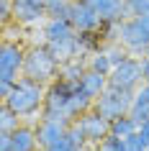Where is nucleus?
<instances>
[{"mask_svg": "<svg viewBox=\"0 0 149 151\" xmlns=\"http://www.w3.org/2000/svg\"><path fill=\"white\" fill-rule=\"evenodd\" d=\"M47 0H13V23L33 28L47 21Z\"/></svg>", "mask_w": 149, "mask_h": 151, "instance_id": "obj_9", "label": "nucleus"}, {"mask_svg": "<svg viewBox=\"0 0 149 151\" xmlns=\"http://www.w3.org/2000/svg\"><path fill=\"white\" fill-rule=\"evenodd\" d=\"M93 105H95V100L87 97L80 90V82L57 77L54 82L47 85V100H44L41 118H54V120H64V123H75L80 115L93 110Z\"/></svg>", "mask_w": 149, "mask_h": 151, "instance_id": "obj_1", "label": "nucleus"}, {"mask_svg": "<svg viewBox=\"0 0 149 151\" xmlns=\"http://www.w3.org/2000/svg\"><path fill=\"white\" fill-rule=\"evenodd\" d=\"M139 133L147 138V143H149V120H144V123H139Z\"/></svg>", "mask_w": 149, "mask_h": 151, "instance_id": "obj_30", "label": "nucleus"}, {"mask_svg": "<svg viewBox=\"0 0 149 151\" xmlns=\"http://www.w3.org/2000/svg\"><path fill=\"white\" fill-rule=\"evenodd\" d=\"M85 3H90L98 13L103 16V21L105 18H116V21H124L126 16V0H85Z\"/></svg>", "mask_w": 149, "mask_h": 151, "instance_id": "obj_15", "label": "nucleus"}, {"mask_svg": "<svg viewBox=\"0 0 149 151\" xmlns=\"http://www.w3.org/2000/svg\"><path fill=\"white\" fill-rule=\"evenodd\" d=\"M80 151H95V149H93V146H85V149H80Z\"/></svg>", "mask_w": 149, "mask_h": 151, "instance_id": "obj_31", "label": "nucleus"}, {"mask_svg": "<svg viewBox=\"0 0 149 151\" xmlns=\"http://www.w3.org/2000/svg\"><path fill=\"white\" fill-rule=\"evenodd\" d=\"M95 151H129L126 149V138H121V136H105L100 143H95L93 146Z\"/></svg>", "mask_w": 149, "mask_h": 151, "instance_id": "obj_22", "label": "nucleus"}, {"mask_svg": "<svg viewBox=\"0 0 149 151\" xmlns=\"http://www.w3.org/2000/svg\"><path fill=\"white\" fill-rule=\"evenodd\" d=\"M141 77H144V82H149V59L147 56H141Z\"/></svg>", "mask_w": 149, "mask_h": 151, "instance_id": "obj_29", "label": "nucleus"}, {"mask_svg": "<svg viewBox=\"0 0 149 151\" xmlns=\"http://www.w3.org/2000/svg\"><path fill=\"white\" fill-rule=\"evenodd\" d=\"M118 44L134 56H144L149 49V33L139 18H124L118 28Z\"/></svg>", "mask_w": 149, "mask_h": 151, "instance_id": "obj_6", "label": "nucleus"}, {"mask_svg": "<svg viewBox=\"0 0 149 151\" xmlns=\"http://www.w3.org/2000/svg\"><path fill=\"white\" fill-rule=\"evenodd\" d=\"M67 126L64 120H54V118H39L36 120V136H39V146L47 149L49 143H54L57 138H62L67 133Z\"/></svg>", "mask_w": 149, "mask_h": 151, "instance_id": "obj_13", "label": "nucleus"}, {"mask_svg": "<svg viewBox=\"0 0 149 151\" xmlns=\"http://www.w3.org/2000/svg\"><path fill=\"white\" fill-rule=\"evenodd\" d=\"M44 100H47V85L44 82H36L31 77H18L10 95L3 100L10 110H16L23 123H36L41 118V110H44Z\"/></svg>", "mask_w": 149, "mask_h": 151, "instance_id": "obj_2", "label": "nucleus"}, {"mask_svg": "<svg viewBox=\"0 0 149 151\" xmlns=\"http://www.w3.org/2000/svg\"><path fill=\"white\" fill-rule=\"evenodd\" d=\"M26 51H28V44H23V39H3V49H0V82H16L18 77H23Z\"/></svg>", "mask_w": 149, "mask_h": 151, "instance_id": "obj_4", "label": "nucleus"}, {"mask_svg": "<svg viewBox=\"0 0 149 151\" xmlns=\"http://www.w3.org/2000/svg\"><path fill=\"white\" fill-rule=\"evenodd\" d=\"M21 123H23V118H21L16 110H10L8 105L3 103V110H0V131H3V133H13V131L21 126Z\"/></svg>", "mask_w": 149, "mask_h": 151, "instance_id": "obj_21", "label": "nucleus"}, {"mask_svg": "<svg viewBox=\"0 0 149 151\" xmlns=\"http://www.w3.org/2000/svg\"><path fill=\"white\" fill-rule=\"evenodd\" d=\"M87 72V56H75L70 62H64L59 67V77L64 80H72V82H80V77Z\"/></svg>", "mask_w": 149, "mask_h": 151, "instance_id": "obj_18", "label": "nucleus"}, {"mask_svg": "<svg viewBox=\"0 0 149 151\" xmlns=\"http://www.w3.org/2000/svg\"><path fill=\"white\" fill-rule=\"evenodd\" d=\"M108 85L118 90H131L136 92L139 85H144V77H141V56L129 54L121 64L113 67V72L108 74Z\"/></svg>", "mask_w": 149, "mask_h": 151, "instance_id": "obj_5", "label": "nucleus"}, {"mask_svg": "<svg viewBox=\"0 0 149 151\" xmlns=\"http://www.w3.org/2000/svg\"><path fill=\"white\" fill-rule=\"evenodd\" d=\"M134 131H139V120L134 118L131 113H124V115H118V118L110 120V133L113 136L126 138V136H131Z\"/></svg>", "mask_w": 149, "mask_h": 151, "instance_id": "obj_19", "label": "nucleus"}, {"mask_svg": "<svg viewBox=\"0 0 149 151\" xmlns=\"http://www.w3.org/2000/svg\"><path fill=\"white\" fill-rule=\"evenodd\" d=\"M126 16H149V0H126Z\"/></svg>", "mask_w": 149, "mask_h": 151, "instance_id": "obj_24", "label": "nucleus"}, {"mask_svg": "<svg viewBox=\"0 0 149 151\" xmlns=\"http://www.w3.org/2000/svg\"><path fill=\"white\" fill-rule=\"evenodd\" d=\"M129 113H131L139 123L149 120V82H144V85L136 87V92H134V103H131V110H129Z\"/></svg>", "mask_w": 149, "mask_h": 151, "instance_id": "obj_16", "label": "nucleus"}, {"mask_svg": "<svg viewBox=\"0 0 149 151\" xmlns=\"http://www.w3.org/2000/svg\"><path fill=\"white\" fill-rule=\"evenodd\" d=\"M147 151H149V149H147Z\"/></svg>", "mask_w": 149, "mask_h": 151, "instance_id": "obj_34", "label": "nucleus"}, {"mask_svg": "<svg viewBox=\"0 0 149 151\" xmlns=\"http://www.w3.org/2000/svg\"><path fill=\"white\" fill-rule=\"evenodd\" d=\"M144 56H147V59H149V49H147V54H144Z\"/></svg>", "mask_w": 149, "mask_h": 151, "instance_id": "obj_32", "label": "nucleus"}, {"mask_svg": "<svg viewBox=\"0 0 149 151\" xmlns=\"http://www.w3.org/2000/svg\"><path fill=\"white\" fill-rule=\"evenodd\" d=\"M39 151H44V149H39Z\"/></svg>", "mask_w": 149, "mask_h": 151, "instance_id": "obj_33", "label": "nucleus"}, {"mask_svg": "<svg viewBox=\"0 0 149 151\" xmlns=\"http://www.w3.org/2000/svg\"><path fill=\"white\" fill-rule=\"evenodd\" d=\"M44 151H80V149L70 141V138H67V136H62V138H57L54 143H49Z\"/></svg>", "mask_w": 149, "mask_h": 151, "instance_id": "obj_27", "label": "nucleus"}, {"mask_svg": "<svg viewBox=\"0 0 149 151\" xmlns=\"http://www.w3.org/2000/svg\"><path fill=\"white\" fill-rule=\"evenodd\" d=\"M0 18H3V26L13 23V0H0Z\"/></svg>", "mask_w": 149, "mask_h": 151, "instance_id": "obj_28", "label": "nucleus"}, {"mask_svg": "<svg viewBox=\"0 0 149 151\" xmlns=\"http://www.w3.org/2000/svg\"><path fill=\"white\" fill-rule=\"evenodd\" d=\"M77 31L75 26L67 21L64 16H54V18H47L41 23V41L49 44V41H64V39H75Z\"/></svg>", "mask_w": 149, "mask_h": 151, "instance_id": "obj_11", "label": "nucleus"}, {"mask_svg": "<svg viewBox=\"0 0 149 151\" xmlns=\"http://www.w3.org/2000/svg\"><path fill=\"white\" fill-rule=\"evenodd\" d=\"M59 67L62 64L57 62V56L49 51V46L41 41V44H28V51H26V64H23V77H31L36 82H54L59 77Z\"/></svg>", "mask_w": 149, "mask_h": 151, "instance_id": "obj_3", "label": "nucleus"}, {"mask_svg": "<svg viewBox=\"0 0 149 151\" xmlns=\"http://www.w3.org/2000/svg\"><path fill=\"white\" fill-rule=\"evenodd\" d=\"M77 123H80V128H82V133H85V138H87L90 146L100 143L105 136H110V120L103 118L95 108H93V110H87L85 115H80Z\"/></svg>", "mask_w": 149, "mask_h": 151, "instance_id": "obj_10", "label": "nucleus"}, {"mask_svg": "<svg viewBox=\"0 0 149 151\" xmlns=\"http://www.w3.org/2000/svg\"><path fill=\"white\" fill-rule=\"evenodd\" d=\"M80 90H82L87 97L98 100V97L108 90V74H100V72H95V69H87L85 74L80 77Z\"/></svg>", "mask_w": 149, "mask_h": 151, "instance_id": "obj_14", "label": "nucleus"}, {"mask_svg": "<svg viewBox=\"0 0 149 151\" xmlns=\"http://www.w3.org/2000/svg\"><path fill=\"white\" fill-rule=\"evenodd\" d=\"M64 136H67V138H70V141L75 143L77 149H85V146H90V143H87V138H85V133H82V128H80V123H77V120L67 126V133H64Z\"/></svg>", "mask_w": 149, "mask_h": 151, "instance_id": "obj_23", "label": "nucleus"}, {"mask_svg": "<svg viewBox=\"0 0 149 151\" xmlns=\"http://www.w3.org/2000/svg\"><path fill=\"white\" fill-rule=\"evenodd\" d=\"M39 136H36V123H21L10 133V151H39Z\"/></svg>", "mask_w": 149, "mask_h": 151, "instance_id": "obj_12", "label": "nucleus"}, {"mask_svg": "<svg viewBox=\"0 0 149 151\" xmlns=\"http://www.w3.org/2000/svg\"><path fill=\"white\" fill-rule=\"evenodd\" d=\"M87 69H95V72H100V74H110L113 72V62H110L108 51L100 49L95 54H87Z\"/></svg>", "mask_w": 149, "mask_h": 151, "instance_id": "obj_20", "label": "nucleus"}, {"mask_svg": "<svg viewBox=\"0 0 149 151\" xmlns=\"http://www.w3.org/2000/svg\"><path fill=\"white\" fill-rule=\"evenodd\" d=\"M131 103H134V92L131 90H118V87H110L108 85V90L95 100L93 108L100 113L103 118L113 120V118H118V115H124V113L131 110Z\"/></svg>", "mask_w": 149, "mask_h": 151, "instance_id": "obj_7", "label": "nucleus"}, {"mask_svg": "<svg viewBox=\"0 0 149 151\" xmlns=\"http://www.w3.org/2000/svg\"><path fill=\"white\" fill-rule=\"evenodd\" d=\"M126 149L129 151H147L149 143H147V138H144L139 131H134L131 136H126Z\"/></svg>", "mask_w": 149, "mask_h": 151, "instance_id": "obj_25", "label": "nucleus"}, {"mask_svg": "<svg viewBox=\"0 0 149 151\" xmlns=\"http://www.w3.org/2000/svg\"><path fill=\"white\" fill-rule=\"evenodd\" d=\"M64 18L75 26V31H77V33L98 31L100 23H103V16L90 5V3H85V0H72L70 8H67V13H64Z\"/></svg>", "mask_w": 149, "mask_h": 151, "instance_id": "obj_8", "label": "nucleus"}, {"mask_svg": "<svg viewBox=\"0 0 149 151\" xmlns=\"http://www.w3.org/2000/svg\"><path fill=\"white\" fill-rule=\"evenodd\" d=\"M77 44H80V51L82 54H95V51H100V49H105L108 44H105V39H103L100 28L98 31H85V33H77Z\"/></svg>", "mask_w": 149, "mask_h": 151, "instance_id": "obj_17", "label": "nucleus"}, {"mask_svg": "<svg viewBox=\"0 0 149 151\" xmlns=\"http://www.w3.org/2000/svg\"><path fill=\"white\" fill-rule=\"evenodd\" d=\"M72 0H47V16L54 18V16H64L67 8H70Z\"/></svg>", "mask_w": 149, "mask_h": 151, "instance_id": "obj_26", "label": "nucleus"}]
</instances>
